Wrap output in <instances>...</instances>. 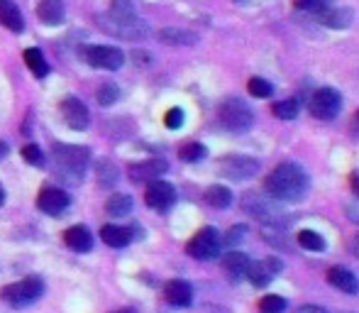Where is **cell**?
<instances>
[{"instance_id":"obj_1","label":"cell","mask_w":359,"mask_h":313,"mask_svg":"<svg viewBox=\"0 0 359 313\" xmlns=\"http://www.w3.org/2000/svg\"><path fill=\"white\" fill-rule=\"evenodd\" d=\"M264 191L269 199L274 201H288V204H296L306 196L308 191V174L301 164H293V161H284L279 164L264 181Z\"/></svg>"},{"instance_id":"obj_2","label":"cell","mask_w":359,"mask_h":313,"mask_svg":"<svg viewBox=\"0 0 359 313\" xmlns=\"http://www.w3.org/2000/svg\"><path fill=\"white\" fill-rule=\"evenodd\" d=\"M42 294H44V281H42V277H37V274L13 281V284H8L0 291L3 301L8 306H13V309H27L34 301L42 299Z\"/></svg>"},{"instance_id":"obj_3","label":"cell","mask_w":359,"mask_h":313,"mask_svg":"<svg viewBox=\"0 0 359 313\" xmlns=\"http://www.w3.org/2000/svg\"><path fill=\"white\" fill-rule=\"evenodd\" d=\"M54 159H57V166L69 174L74 181L83 179L86 169H88V161H90V149L88 147H81V145H54L52 147Z\"/></svg>"},{"instance_id":"obj_4","label":"cell","mask_w":359,"mask_h":313,"mask_svg":"<svg viewBox=\"0 0 359 313\" xmlns=\"http://www.w3.org/2000/svg\"><path fill=\"white\" fill-rule=\"evenodd\" d=\"M217 120L230 133H247L252 128V123H255V113L242 98H227L217 108Z\"/></svg>"},{"instance_id":"obj_5","label":"cell","mask_w":359,"mask_h":313,"mask_svg":"<svg viewBox=\"0 0 359 313\" xmlns=\"http://www.w3.org/2000/svg\"><path fill=\"white\" fill-rule=\"evenodd\" d=\"M98 27L103 32L113 34V37H123V39H140L147 34V25L140 18H113L110 13L98 15Z\"/></svg>"},{"instance_id":"obj_6","label":"cell","mask_w":359,"mask_h":313,"mask_svg":"<svg viewBox=\"0 0 359 313\" xmlns=\"http://www.w3.org/2000/svg\"><path fill=\"white\" fill-rule=\"evenodd\" d=\"M83 59L95 69H105V72H118L125 64V54L120 47H110V44H93V47H83Z\"/></svg>"},{"instance_id":"obj_7","label":"cell","mask_w":359,"mask_h":313,"mask_svg":"<svg viewBox=\"0 0 359 313\" xmlns=\"http://www.w3.org/2000/svg\"><path fill=\"white\" fill-rule=\"evenodd\" d=\"M186 250H189V255L194 257V260H201V262L215 260V257L220 255V235H217L215 228H203L191 237Z\"/></svg>"},{"instance_id":"obj_8","label":"cell","mask_w":359,"mask_h":313,"mask_svg":"<svg viewBox=\"0 0 359 313\" xmlns=\"http://www.w3.org/2000/svg\"><path fill=\"white\" fill-rule=\"evenodd\" d=\"M217 171L232 181H245V179L257 176V171H259V161L252 159V156H245V154H227L220 159Z\"/></svg>"},{"instance_id":"obj_9","label":"cell","mask_w":359,"mask_h":313,"mask_svg":"<svg viewBox=\"0 0 359 313\" xmlns=\"http://www.w3.org/2000/svg\"><path fill=\"white\" fill-rule=\"evenodd\" d=\"M242 208H245L247 213L255 215V218H259L262 223H269V225H284V223H288L286 215L281 213V211L276 208L274 204H269L264 196H257V194L245 196V201H242Z\"/></svg>"},{"instance_id":"obj_10","label":"cell","mask_w":359,"mask_h":313,"mask_svg":"<svg viewBox=\"0 0 359 313\" xmlns=\"http://www.w3.org/2000/svg\"><path fill=\"white\" fill-rule=\"evenodd\" d=\"M342 108V95L337 93L335 88H318L311 98V113L316 115L318 120H332L337 118Z\"/></svg>"},{"instance_id":"obj_11","label":"cell","mask_w":359,"mask_h":313,"mask_svg":"<svg viewBox=\"0 0 359 313\" xmlns=\"http://www.w3.org/2000/svg\"><path fill=\"white\" fill-rule=\"evenodd\" d=\"M176 201V189L169 184V181H161V179H154L149 181L144 191V204L154 211H169Z\"/></svg>"},{"instance_id":"obj_12","label":"cell","mask_w":359,"mask_h":313,"mask_svg":"<svg viewBox=\"0 0 359 313\" xmlns=\"http://www.w3.org/2000/svg\"><path fill=\"white\" fill-rule=\"evenodd\" d=\"M72 199H69L67 191L57 189V186H44L37 196V208L47 215H62L69 208Z\"/></svg>"},{"instance_id":"obj_13","label":"cell","mask_w":359,"mask_h":313,"mask_svg":"<svg viewBox=\"0 0 359 313\" xmlns=\"http://www.w3.org/2000/svg\"><path fill=\"white\" fill-rule=\"evenodd\" d=\"M59 110H62L64 123H67L72 130H86V128H88L90 113H88V108H86V103H81L79 98L67 95V98L59 103Z\"/></svg>"},{"instance_id":"obj_14","label":"cell","mask_w":359,"mask_h":313,"mask_svg":"<svg viewBox=\"0 0 359 313\" xmlns=\"http://www.w3.org/2000/svg\"><path fill=\"white\" fill-rule=\"evenodd\" d=\"M169 164L159 156H151V159H144V161H137V164H130L128 166V174L135 184H144V181H154L159 179L161 174H166Z\"/></svg>"},{"instance_id":"obj_15","label":"cell","mask_w":359,"mask_h":313,"mask_svg":"<svg viewBox=\"0 0 359 313\" xmlns=\"http://www.w3.org/2000/svg\"><path fill=\"white\" fill-rule=\"evenodd\" d=\"M281 272V262L276 257H266L259 262H250V269H247V279L255 286H266L274 281V277Z\"/></svg>"},{"instance_id":"obj_16","label":"cell","mask_w":359,"mask_h":313,"mask_svg":"<svg viewBox=\"0 0 359 313\" xmlns=\"http://www.w3.org/2000/svg\"><path fill=\"white\" fill-rule=\"evenodd\" d=\"M327 281H330L335 289H340L342 294H350V296L359 294L357 274L350 269H345V267H330V269H327Z\"/></svg>"},{"instance_id":"obj_17","label":"cell","mask_w":359,"mask_h":313,"mask_svg":"<svg viewBox=\"0 0 359 313\" xmlns=\"http://www.w3.org/2000/svg\"><path fill=\"white\" fill-rule=\"evenodd\" d=\"M164 299L169 301L171 306H179V309H184V306H191V301H194V289H191L189 281L174 279V281H169V284L164 286Z\"/></svg>"},{"instance_id":"obj_18","label":"cell","mask_w":359,"mask_h":313,"mask_svg":"<svg viewBox=\"0 0 359 313\" xmlns=\"http://www.w3.org/2000/svg\"><path fill=\"white\" fill-rule=\"evenodd\" d=\"M318 20H320L325 27L345 29L352 25V10L350 8H332V5H327V8H323L320 13H318Z\"/></svg>"},{"instance_id":"obj_19","label":"cell","mask_w":359,"mask_h":313,"mask_svg":"<svg viewBox=\"0 0 359 313\" xmlns=\"http://www.w3.org/2000/svg\"><path fill=\"white\" fill-rule=\"evenodd\" d=\"M247 269H250V257H247L245 252H227L225 260H222V272H225L232 281L245 279Z\"/></svg>"},{"instance_id":"obj_20","label":"cell","mask_w":359,"mask_h":313,"mask_svg":"<svg viewBox=\"0 0 359 313\" xmlns=\"http://www.w3.org/2000/svg\"><path fill=\"white\" fill-rule=\"evenodd\" d=\"M64 242H67L69 250L74 252H88L93 247V235L86 225H72V228L64 233Z\"/></svg>"},{"instance_id":"obj_21","label":"cell","mask_w":359,"mask_h":313,"mask_svg":"<svg viewBox=\"0 0 359 313\" xmlns=\"http://www.w3.org/2000/svg\"><path fill=\"white\" fill-rule=\"evenodd\" d=\"M0 22L10 29V32L20 34L25 29V20L15 0H0Z\"/></svg>"},{"instance_id":"obj_22","label":"cell","mask_w":359,"mask_h":313,"mask_svg":"<svg viewBox=\"0 0 359 313\" xmlns=\"http://www.w3.org/2000/svg\"><path fill=\"white\" fill-rule=\"evenodd\" d=\"M64 15H67L64 0H39V5H37V18L42 20L44 25H59V22H64Z\"/></svg>"},{"instance_id":"obj_23","label":"cell","mask_w":359,"mask_h":313,"mask_svg":"<svg viewBox=\"0 0 359 313\" xmlns=\"http://www.w3.org/2000/svg\"><path fill=\"white\" fill-rule=\"evenodd\" d=\"M100 240H103L108 247L120 250V247L130 245L133 233H130V228H123V225H103V228H100Z\"/></svg>"},{"instance_id":"obj_24","label":"cell","mask_w":359,"mask_h":313,"mask_svg":"<svg viewBox=\"0 0 359 313\" xmlns=\"http://www.w3.org/2000/svg\"><path fill=\"white\" fill-rule=\"evenodd\" d=\"M159 39L164 44H171V47H191V44H196V34L194 32H189V29H176V27L161 29Z\"/></svg>"},{"instance_id":"obj_25","label":"cell","mask_w":359,"mask_h":313,"mask_svg":"<svg viewBox=\"0 0 359 313\" xmlns=\"http://www.w3.org/2000/svg\"><path fill=\"white\" fill-rule=\"evenodd\" d=\"M25 64H27V69L34 74L37 79H44L49 74V64L47 59H44V54L39 52L37 47H29L25 49Z\"/></svg>"},{"instance_id":"obj_26","label":"cell","mask_w":359,"mask_h":313,"mask_svg":"<svg viewBox=\"0 0 359 313\" xmlns=\"http://www.w3.org/2000/svg\"><path fill=\"white\" fill-rule=\"evenodd\" d=\"M133 211V199L128 194H113L105 204V213L113 215V218H123V215H130Z\"/></svg>"},{"instance_id":"obj_27","label":"cell","mask_w":359,"mask_h":313,"mask_svg":"<svg viewBox=\"0 0 359 313\" xmlns=\"http://www.w3.org/2000/svg\"><path fill=\"white\" fill-rule=\"evenodd\" d=\"M205 201H208L213 208H227V206L232 204V191L227 189V186H210L208 191H205Z\"/></svg>"},{"instance_id":"obj_28","label":"cell","mask_w":359,"mask_h":313,"mask_svg":"<svg viewBox=\"0 0 359 313\" xmlns=\"http://www.w3.org/2000/svg\"><path fill=\"white\" fill-rule=\"evenodd\" d=\"M298 245L311 252L325 250V240H323V235H318L316 230H301V233H298Z\"/></svg>"},{"instance_id":"obj_29","label":"cell","mask_w":359,"mask_h":313,"mask_svg":"<svg viewBox=\"0 0 359 313\" xmlns=\"http://www.w3.org/2000/svg\"><path fill=\"white\" fill-rule=\"evenodd\" d=\"M179 156L184 161H191V164H194V161L205 159V156H208V149H205L201 142H186L179 147Z\"/></svg>"},{"instance_id":"obj_30","label":"cell","mask_w":359,"mask_h":313,"mask_svg":"<svg viewBox=\"0 0 359 313\" xmlns=\"http://www.w3.org/2000/svg\"><path fill=\"white\" fill-rule=\"evenodd\" d=\"M274 115L279 120H293L298 118V110H301V105H298V100L293 98H286V100H279V103H274Z\"/></svg>"},{"instance_id":"obj_31","label":"cell","mask_w":359,"mask_h":313,"mask_svg":"<svg viewBox=\"0 0 359 313\" xmlns=\"http://www.w3.org/2000/svg\"><path fill=\"white\" fill-rule=\"evenodd\" d=\"M247 91H250L255 98H269V95L274 93V86H271L266 79L255 76V79H250V84H247Z\"/></svg>"},{"instance_id":"obj_32","label":"cell","mask_w":359,"mask_h":313,"mask_svg":"<svg viewBox=\"0 0 359 313\" xmlns=\"http://www.w3.org/2000/svg\"><path fill=\"white\" fill-rule=\"evenodd\" d=\"M108 13L113 15V18H123V20L137 18L133 0H113V3H110V10H108Z\"/></svg>"},{"instance_id":"obj_33","label":"cell","mask_w":359,"mask_h":313,"mask_svg":"<svg viewBox=\"0 0 359 313\" xmlns=\"http://www.w3.org/2000/svg\"><path fill=\"white\" fill-rule=\"evenodd\" d=\"M95 98H98L100 105H105V108H108V105H113L115 100L120 98V88L115 84H103L98 88V93H95Z\"/></svg>"},{"instance_id":"obj_34","label":"cell","mask_w":359,"mask_h":313,"mask_svg":"<svg viewBox=\"0 0 359 313\" xmlns=\"http://www.w3.org/2000/svg\"><path fill=\"white\" fill-rule=\"evenodd\" d=\"M284 311H286V301L281 296L269 294L259 301V313H284Z\"/></svg>"},{"instance_id":"obj_35","label":"cell","mask_w":359,"mask_h":313,"mask_svg":"<svg viewBox=\"0 0 359 313\" xmlns=\"http://www.w3.org/2000/svg\"><path fill=\"white\" fill-rule=\"evenodd\" d=\"M98 179L103 186H113L115 181H118V169H115L113 164H108V161H103V164L98 166Z\"/></svg>"},{"instance_id":"obj_36","label":"cell","mask_w":359,"mask_h":313,"mask_svg":"<svg viewBox=\"0 0 359 313\" xmlns=\"http://www.w3.org/2000/svg\"><path fill=\"white\" fill-rule=\"evenodd\" d=\"M22 159L32 166H42L44 164V156H42V149L37 145H25L22 147Z\"/></svg>"},{"instance_id":"obj_37","label":"cell","mask_w":359,"mask_h":313,"mask_svg":"<svg viewBox=\"0 0 359 313\" xmlns=\"http://www.w3.org/2000/svg\"><path fill=\"white\" fill-rule=\"evenodd\" d=\"M164 125L169 130H179L181 125H184V110L181 108H171V110H166V115H164Z\"/></svg>"},{"instance_id":"obj_38","label":"cell","mask_w":359,"mask_h":313,"mask_svg":"<svg viewBox=\"0 0 359 313\" xmlns=\"http://www.w3.org/2000/svg\"><path fill=\"white\" fill-rule=\"evenodd\" d=\"M296 5L301 10H308V13H320L323 8H327L330 5V0H296Z\"/></svg>"},{"instance_id":"obj_39","label":"cell","mask_w":359,"mask_h":313,"mask_svg":"<svg viewBox=\"0 0 359 313\" xmlns=\"http://www.w3.org/2000/svg\"><path fill=\"white\" fill-rule=\"evenodd\" d=\"M245 235H247V225H235V228L227 230L225 242H227V245H237V242L245 240Z\"/></svg>"},{"instance_id":"obj_40","label":"cell","mask_w":359,"mask_h":313,"mask_svg":"<svg viewBox=\"0 0 359 313\" xmlns=\"http://www.w3.org/2000/svg\"><path fill=\"white\" fill-rule=\"evenodd\" d=\"M296 313H327L325 309H320V306H301V309H298Z\"/></svg>"},{"instance_id":"obj_41","label":"cell","mask_w":359,"mask_h":313,"mask_svg":"<svg viewBox=\"0 0 359 313\" xmlns=\"http://www.w3.org/2000/svg\"><path fill=\"white\" fill-rule=\"evenodd\" d=\"M8 152H10V147H8V142H0V161L8 156Z\"/></svg>"},{"instance_id":"obj_42","label":"cell","mask_w":359,"mask_h":313,"mask_svg":"<svg viewBox=\"0 0 359 313\" xmlns=\"http://www.w3.org/2000/svg\"><path fill=\"white\" fill-rule=\"evenodd\" d=\"M352 252H355V255L359 257V235L355 237V240H352Z\"/></svg>"},{"instance_id":"obj_43","label":"cell","mask_w":359,"mask_h":313,"mask_svg":"<svg viewBox=\"0 0 359 313\" xmlns=\"http://www.w3.org/2000/svg\"><path fill=\"white\" fill-rule=\"evenodd\" d=\"M3 204H5V189L0 186V206H3Z\"/></svg>"},{"instance_id":"obj_44","label":"cell","mask_w":359,"mask_h":313,"mask_svg":"<svg viewBox=\"0 0 359 313\" xmlns=\"http://www.w3.org/2000/svg\"><path fill=\"white\" fill-rule=\"evenodd\" d=\"M113 313H133V311H130V309H123V311H113Z\"/></svg>"},{"instance_id":"obj_45","label":"cell","mask_w":359,"mask_h":313,"mask_svg":"<svg viewBox=\"0 0 359 313\" xmlns=\"http://www.w3.org/2000/svg\"><path fill=\"white\" fill-rule=\"evenodd\" d=\"M237 3H242V0H237Z\"/></svg>"}]
</instances>
